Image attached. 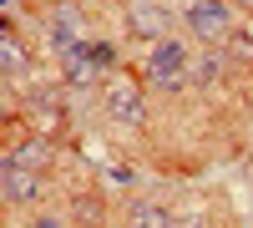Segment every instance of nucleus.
<instances>
[{
    "instance_id": "nucleus-1",
    "label": "nucleus",
    "mask_w": 253,
    "mask_h": 228,
    "mask_svg": "<svg viewBox=\"0 0 253 228\" xmlns=\"http://www.w3.org/2000/svg\"><path fill=\"white\" fill-rule=\"evenodd\" d=\"M187 76H193V56H187L182 41H172V36L152 41V51H147V81L152 87H177Z\"/></svg>"
},
{
    "instance_id": "nucleus-2",
    "label": "nucleus",
    "mask_w": 253,
    "mask_h": 228,
    "mask_svg": "<svg viewBox=\"0 0 253 228\" xmlns=\"http://www.w3.org/2000/svg\"><path fill=\"white\" fill-rule=\"evenodd\" d=\"M187 31L198 41H228L233 36V10H228V0H187Z\"/></svg>"
},
{
    "instance_id": "nucleus-3",
    "label": "nucleus",
    "mask_w": 253,
    "mask_h": 228,
    "mask_svg": "<svg viewBox=\"0 0 253 228\" xmlns=\"http://www.w3.org/2000/svg\"><path fill=\"white\" fill-rule=\"evenodd\" d=\"M107 117L122 122V127H142L147 122V101H142V91L132 87V81H122V87L107 91Z\"/></svg>"
},
{
    "instance_id": "nucleus-4",
    "label": "nucleus",
    "mask_w": 253,
    "mask_h": 228,
    "mask_svg": "<svg viewBox=\"0 0 253 228\" xmlns=\"http://www.w3.org/2000/svg\"><path fill=\"white\" fill-rule=\"evenodd\" d=\"M36 188H41L36 168H31V162H20V157L10 152V157H5V203H10V208H26V203L36 198Z\"/></svg>"
},
{
    "instance_id": "nucleus-5",
    "label": "nucleus",
    "mask_w": 253,
    "mask_h": 228,
    "mask_svg": "<svg viewBox=\"0 0 253 228\" xmlns=\"http://www.w3.org/2000/svg\"><path fill=\"white\" fill-rule=\"evenodd\" d=\"M46 36H51V51H56V56L76 51V46H81V10H76V5H61V10L51 15V31H46Z\"/></svg>"
},
{
    "instance_id": "nucleus-6",
    "label": "nucleus",
    "mask_w": 253,
    "mask_h": 228,
    "mask_svg": "<svg viewBox=\"0 0 253 228\" xmlns=\"http://www.w3.org/2000/svg\"><path fill=\"white\" fill-rule=\"evenodd\" d=\"M126 26H132V36L162 41V36H167V10L157 5V0H137V5L126 10Z\"/></svg>"
},
{
    "instance_id": "nucleus-7",
    "label": "nucleus",
    "mask_w": 253,
    "mask_h": 228,
    "mask_svg": "<svg viewBox=\"0 0 253 228\" xmlns=\"http://www.w3.org/2000/svg\"><path fill=\"white\" fill-rule=\"evenodd\" d=\"M126 228H167V208H157V203H142V208H132Z\"/></svg>"
},
{
    "instance_id": "nucleus-8",
    "label": "nucleus",
    "mask_w": 253,
    "mask_h": 228,
    "mask_svg": "<svg viewBox=\"0 0 253 228\" xmlns=\"http://www.w3.org/2000/svg\"><path fill=\"white\" fill-rule=\"evenodd\" d=\"M20 66H31V56L20 51V41H15V36H5V76L20 81Z\"/></svg>"
},
{
    "instance_id": "nucleus-9",
    "label": "nucleus",
    "mask_w": 253,
    "mask_h": 228,
    "mask_svg": "<svg viewBox=\"0 0 253 228\" xmlns=\"http://www.w3.org/2000/svg\"><path fill=\"white\" fill-rule=\"evenodd\" d=\"M223 66H228V61H223V56H208V61H193V76L203 81V87H213V81L223 76Z\"/></svg>"
},
{
    "instance_id": "nucleus-10",
    "label": "nucleus",
    "mask_w": 253,
    "mask_h": 228,
    "mask_svg": "<svg viewBox=\"0 0 253 228\" xmlns=\"http://www.w3.org/2000/svg\"><path fill=\"white\" fill-rule=\"evenodd\" d=\"M86 51H91V66H96V76L117 66V46H107V41H101V46H86Z\"/></svg>"
},
{
    "instance_id": "nucleus-11",
    "label": "nucleus",
    "mask_w": 253,
    "mask_h": 228,
    "mask_svg": "<svg viewBox=\"0 0 253 228\" xmlns=\"http://www.w3.org/2000/svg\"><path fill=\"white\" fill-rule=\"evenodd\" d=\"M15 157H20V162H31V168H41V162H46V142H31V147H15Z\"/></svg>"
},
{
    "instance_id": "nucleus-12",
    "label": "nucleus",
    "mask_w": 253,
    "mask_h": 228,
    "mask_svg": "<svg viewBox=\"0 0 253 228\" xmlns=\"http://www.w3.org/2000/svg\"><path fill=\"white\" fill-rule=\"evenodd\" d=\"M167 228H203L198 213H167Z\"/></svg>"
},
{
    "instance_id": "nucleus-13",
    "label": "nucleus",
    "mask_w": 253,
    "mask_h": 228,
    "mask_svg": "<svg viewBox=\"0 0 253 228\" xmlns=\"http://www.w3.org/2000/svg\"><path fill=\"white\" fill-rule=\"evenodd\" d=\"M41 228H61V223H56V218H46V223H41Z\"/></svg>"
},
{
    "instance_id": "nucleus-14",
    "label": "nucleus",
    "mask_w": 253,
    "mask_h": 228,
    "mask_svg": "<svg viewBox=\"0 0 253 228\" xmlns=\"http://www.w3.org/2000/svg\"><path fill=\"white\" fill-rule=\"evenodd\" d=\"M243 5H248V10H253V0H243Z\"/></svg>"
}]
</instances>
